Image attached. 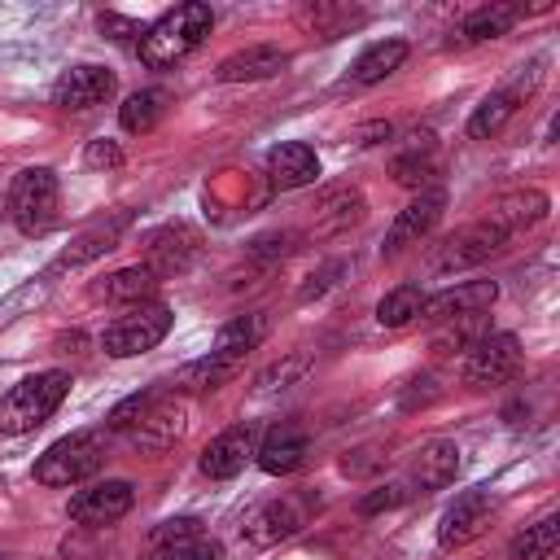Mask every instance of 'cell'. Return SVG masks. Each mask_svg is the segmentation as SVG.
I'll return each mask as SVG.
<instances>
[{"instance_id": "1", "label": "cell", "mask_w": 560, "mask_h": 560, "mask_svg": "<svg viewBox=\"0 0 560 560\" xmlns=\"http://www.w3.org/2000/svg\"><path fill=\"white\" fill-rule=\"evenodd\" d=\"M210 26H214L210 4H201V0L175 4V9H166L158 22L144 26L136 52H140V61H144L149 70H166V66L184 61L192 48H201V39L210 35Z\"/></svg>"}, {"instance_id": "2", "label": "cell", "mask_w": 560, "mask_h": 560, "mask_svg": "<svg viewBox=\"0 0 560 560\" xmlns=\"http://www.w3.org/2000/svg\"><path fill=\"white\" fill-rule=\"evenodd\" d=\"M66 394H70V372H61V368L22 376V381L0 398V433L18 438V433L39 429V424L66 402Z\"/></svg>"}, {"instance_id": "3", "label": "cell", "mask_w": 560, "mask_h": 560, "mask_svg": "<svg viewBox=\"0 0 560 560\" xmlns=\"http://www.w3.org/2000/svg\"><path fill=\"white\" fill-rule=\"evenodd\" d=\"M109 455L105 429H79L70 438H57L39 459H35V481L39 486H79L92 472H101Z\"/></svg>"}, {"instance_id": "4", "label": "cell", "mask_w": 560, "mask_h": 560, "mask_svg": "<svg viewBox=\"0 0 560 560\" xmlns=\"http://www.w3.org/2000/svg\"><path fill=\"white\" fill-rule=\"evenodd\" d=\"M9 219L18 223L22 236H44L52 223H57V210H61V184L48 166H26L13 175L9 184V201H4Z\"/></svg>"}, {"instance_id": "5", "label": "cell", "mask_w": 560, "mask_h": 560, "mask_svg": "<svg viewBox=\"0 0 560 560\" xmlns=\"http://www.w3.org/2000/svg\"><path fill=\"white\" fill-rule=\"evenodd\" d=\"M508 236H512V232H508L494 214H490V219H477V223L459 228L455 236H446L442 245H433V249L424 254V271H429V276H455V271H468V267L486 262Z\"/></svg>"}, {"instance_id": "6", "label": "cell", "mask_w": 560, "mask_h": 560, "mask_svg": "<svg viewBox=\"0 0 560 560\" xmlns=\"http://www.w3.org/2000/svg\"><path fill=\"white\" fill-rule=\"evenodd\" d=\"M171 306L166 302H140L127 315H118L105 332H101V350L114 359H131V354H149L153 346H162V337L171 332Z\"/></svg>"}, {"instance_id": "7", "label": "cell", "mask_w": 560, "mask_h": 560, "mask_svg": "<svg viewBox=\"0 0 560 560\" xmlns=\"http://www.w3.org/2000/svg\"><path fill=\"white\" fill-rule=\"evenodd\" d=\"M521 368V341L512 332H486L481 341L468 346L464 354V381L472 389H490V385H503L512 381Z\"/></svg>"}, {"instance_id": "8", "label": "cell", "mask_w": 560, "mask_h": 560, "mask_svg": "<svg viewBox=\"0 0 560 560\" xmlns=\"http://www.w3.org/2000/svg\"><path fill=\"white\" fill-rule=\"evenodd\" d=\"M114 92H118V74H114L109 66L79 61V66H70V70L57 74V83H52V105L79 114V109H96V105H105Z\"/></svg>"}, {"instance_id": "9", "label": "cell", "mask_w": 560, "mask_h": 560, "mask_svg": "<svg viewBox=\"0 0 560 560\" xmlns=\"http://www.w3.org/2000/svg\"><path fill=\"white\" fill-rule=\"evenodd\" d=\"M499 298V284L494 280H464V284H451V289H438L420 302V315L424 324H451V319H464V315H481L486 306H494Z\"/></svg>"}, {"instance_id": "10", "label": "cell", "mask_w": 560, "mask_h": 560, "mask_svg": "<svg viewBox=\"0 0 560 560\" xmlns=\"http://www.w3.org/2000/svg\"><path fill=\"white\" fill-rule=\"evenodd\" d=\"M254 451H258V424H254V420H241V424L223 429L219 438H210V446L201 451L197 468H201L210 481H228V477H236V472L254 459Z\"/></svg>"}, {"instance_id": "11", "label": "cell", "mask_w": 560, "mask_h": 560, "mask_svg": "<svg viewBox=\"0 0 560 560\" xmlns=\"http://www.w3.org/2000/svg\"><path fill=\"white\" fill-rule=\"evenodd\" d=\"M131 503H136L131 481H96V486H88V490L70 494V508H66V512H70V521H74V525L101 529V525L122 521V516L131 512Z\"/></svg>"}, {"instance_id": "12", "label": "cell", "mask_w": 560, "mask_h": 560, "mask_svg": "<svg viewBox=\"0 0 560 560\" xmlns=\"http://www.w3.org/2000/svg\"><path fill=\"white\" fill-rule=\"evenodd\" d=\"M490 512H494V499H490V490H464L446 512H442V521H438V547H464V542H472V538H481L486 534V525H490Z\"/></svg>"}, {"instance_id": "13", "label": "cell", "mask_w": 560, "mask_h": 560, "mask_svg": "<svg viewBox=\"0 0 560 560\" xmlns=\"http://www.w3.org/2000/svg\"><path fill=\"white\" fill-rule=\"evenodd\" d=\"M442 206H446V192L442 188H424L411 206H402L385 232V245H381V258H394L402 245H416L438 219H442Z\"/></svg>"}, {"instance_id": "14", "label": "cell", "mask_w": 560, "mask_h": 560, "mask_svg": "<svg viewBox=\"0 0 560 560\" xmlns=\"http://www.w3.org/2000/svg\"><path fill=\"white\" fill-rule=\"evenodd\" d=\"M179 433H184V402H175L162 389L149 402V411L136 420V429H127V438H131L136 451H166V446L179 442Z\"/></svg>"}, {"instance_id": "15", "label": "cell", "mask_w": 560, "mask_h": 560, "mask_svg": "<svg viewBox=\"0 0 560 560\" xmlns=\"http://www.w3.org/2000/svg\"><path fill=\"white\" fill-rule=\"evenodd\" d=\"M306 451H311L306 429H302V424H293V420H280L276 429H267V433L258 438L254 459H258V468H262V472L284 477V472H298V468L306 464Z\"/></svg>"}, {"instance_id": "16", "label": "cell", "mask_w": 560, "mask_h": 560, "mask_svg": "<svg viewBox=\"0 0 560 560\" xmlns=\"http://www.w3.org/2000/svg\"><path fill=\"white\" fill-rule=\"evenodd\" d=\"M306 525V512H302V503L298 499H271V503H262L249 521H245V529H241V538L249 542V547H276V542H284V538H293L298 529Z\"/></svg>"}, {"instance_id": "17", "label": "cell", "mask_w": 560, "mask_h": 560, "mask_svg": "<svg viewBox=\"0 0 560 560\" xmlns=\"http://www.w3.org/2000/svg\"><path fill=\"white\" fill-rule=\"evenodd\" d=\"M127 223H131V210H118V214H109V219H96V223H88L61 254H57V262L48 267V271H66V267H83V262H92V258H101L105 249H114L118 245V236L127 232Z\"/></svg>"}, {"instance_id": "18", "label": "cell", "mask_w": 560, "mask_h": 560, "mask_svg": "<svg viewBox=\"0 0 560 560\" xmlns=\"http://www.w3.org/2000/svg\"><path fill=\"white\" fill-rule=\"evenodd\" d=\"M459 472V446L446 442V438H433L424 442L416 455H411V468H407V486L429 494V490H446Z\"/></svg>"}, {"instance_id": "19", "label": "cell", "mask_w": 560, "mask_h": 560, "mask_svg": "<svg viewBox=\"0 0 560 560\" xmlns=\"http://www.w3.org/2000/svg\"><path fill=\"white\" fill-rule=\"evenodd\" d=\"M197 258V232L188 223H166L162 232L149 236V254H144V267L153 276H179L188 271Z\"/></svg>"}, {"instance_id": "20", "label": "cell", "mask_w": 560, "mask_h": 560, "mask_svg": "<svg viewBox=\"0 0 560 560\" xmlns=\"http://www.w3.org/2000/svg\"><path fill=\"white\" fill-rule=\"evenodd\" d=\"M284 66H289V52L284 48H276V44H249V48L223 57L219 70H214V79L219 83H254V79L280 74Z\"/></svg>"}, {"instance_id": "21", "label": "cell", "mask_w": 560, "mask_h": 560, "mask_svg": "<svg viewBox=\"0 0 560 560\" xmlns=\"http://www.w3.org/2000/svg\"><path fill=\"white\" fill-rule=\"evenodd\" d=\"M267 179L276 188H302V184H315L319 179V158L306 140H280L271 153H267Z\"/></svg>"}, {"instance_id": "22", "label": "cell", "mask_w": 560, "mask_h": 560, "mask_svg": "<svg viewBox=\"0 0 560 560\" xmlns=\"http://www.w3.org/2000/svg\"><path fill=\"white\" fill-rule=\"evenodd\" d=\"M197 538H201V521H197V516L158 521V525L144 534V542H140V560H179Z\"/></svg>"}, {"instance_id": "23", "label": "cell", "mask_w": 560, "mask_h": 560, "mask_svg": "<svg viewBox=\"0 0 560 560\" xmlns=\"http://www.w3.org/2000/svg\"><path fill=\"white\" fill-rule=\"evenodd\" d=\"M262 337H267V315H262V311H249V315L228 319V324L214 332L210 354L223 359V363H232V368H241V359H245Z\"/></svg>"}, {"instance_id": "24", "label": "cell", "mask_w": 560, "mask_h": 560, "mask_svg": "<svg viewBox=\"0 0 560 560\" xmlns=\"http://www.w3.org/2000/svg\"><path fill=\"white\" fill-rule=\"evenodd\" d=\"M534 83H538V70H534L529 79H521L516 88H499V92H490V96H486V101L472 109V118H468V136H472V140H486V136H494V131H499V127H503V122L516 114L521 96H525Z\"/></svg>"}, {"instance_id": "25", "label": "cell", "mask_w": 560, "mask_h": 560, "mask_svg": "<svg viewBox=\"0 0 560 560\" xmlns=\"http://www.w3.org/2000/svg\"><path fill=\"white\" fill-rule=\"evenodd\" d=\"M402 61H407V39H376V44H368V48L354 57L350 83H359V88L381 83V79H389Z\"/></svg>"}, {"instance_id": "26", "label": "cell", "mask_w": 560, "mask_h": 560, "mask_svg": "<svg viewBox=\"0 0 560 560\" xmlns=\"http://www.w3.org/2000/svg\"><path fill=\"white\" fill-rule=\"evenodd\" d=\"M166 109H171V92L166 88H140L118 105V122H122V131L144 136L166 118Z\"/></svg>"}, {"instance_id": "27", "label": "cell", "mask_w": 560, "mask_h": 560, "mask_svg": "<svg viewBox=\"0 0 560 560\" xmlns=\"http://www.w3.org/2000/svg\"><path fill=\"white\" fill-rule=\"evenodd\" d=\"M158 289V276L144 267V262H136V267H118V271H109L96 289H92V298H105V302H149V293Z\"/></svg>"}, {"instance_id": "28", "label": "cell", "mask_w": 560, "mask_h": 560, "mask_svg": "<svg viewBox=\"0 0 560 560\" xmlns=\"http://www.w3.org/2000/svg\"><path fill=\"white\" fill-rule=\"evenodd\" d=\"M521 18L516 4H481L472 9L464 22H459V44H486V39H499L512 31V22Z\"/></svg>"}, {"instance_id": "29", "label": "cell", "mask_w": 560, "mask_h": 560, "mask_svg": "<svg viewBox=\"0 0 560 560\" xmlns=\"http://www.w3.org/2000/svg\"><path fill=\"white\" fill-rule=\"evenodd\" d=\"M556 547H560V516H556V512H547L542 521L525 525V534H516V538H512L508 560H551V556H556Z\"/></svg>"}, {"instance_id": "30", "label": "cell", "mask_w": 560, "mask_h": 560, "mask_svg": "<svg viewBox=\"0 0 560 560\" xmlns=\"http://www.w3.org/2000/svg\"><path fill=\"white\" fill-rule=\"evenodd\" d=\"M232 376H236V368H232V363H223V359L206 354V359H197V363L179 368V372L171 376V385H175V389H188V394H206V389L228 385Z\"/></svg>"}, {"instance_id": "31", "label": "cell", "mask_w": 560, "mask_h": 560, "mask_svg": "<svg viewBox=\"0 0 560 560\" xmlns=\"http://www.w3.org/2000/svg\"><path fill=\"white\" fill-rule=\"evenodd\" d=\"M315 214H319V228L315 232H341V228H350L363 214V197L354 188H332V192L319 197Z\"/></svg>"}, {"instance_id": "32", "label": "cell", "mask_w": 560, "mask_h": 560, "mask_svg": "<svg viewBox=\"0 0 560 560\" xmlns=\"http://www.w3.org/2000/svg\"><path fill=\"white\" fill-rule=\"evenodd\" d=\"M420 302H424L420 284H398L376 302V324L381 328H402V324H411L420 315Z\"/></svg>"}, {"instance_id": "33", "label": "cell", "mask_w": 560, "mask_h": 560, "mask_svg": "<svg viewBox=\"0 0 560 560\" xmlns=\"http://www.w3.org/2000/svg\"><path fill=\"white\" fill-rule=\"evenodd\" d=\"M542 214H547V192H538V188H525V192L508 197V201L494 210V219H499L508 232H516V228H534Z\"/></svg>"}, {"instance_id": "34", "label": "cell", "mask_w": 560, "mask_h": 560, "mask_svg": "<svg viewBox=\"0 0 560 560\" xmlns=\"http://www.w3.org/2000/svg\"><path fill=\"white\" fill-rule=\"evenodd\" d=\"M302 18H306V22L315 26V35H324V39H337L346 26L363 22V13H359V9H346V4H315V9H306Z\"/></svg>"}, {"instance_id": "35", "label": "cell", "mask_w": 560, "mask_h": 560, "mask_svg": "<svg viewBox=\"0 0 560 560\" xmlns=\"http://www.w3.org/2000/svg\"><path fill=\"white\" fill-rule=\"evenodd\" d=\"M153 398H158V389H136V394H127V398L114 402V411L105 416V429H109V433H127V429H136V420L149 411Z\"/></svg>"}, {"instance_id": "36", "label": "cell", "mask_w": 560, "mask_h": 560, "mask_svg": "<svg viewBox=\"0 0 560 560\" xmlns=\"http://www.w3.org/2000/svg\"><path fill=\"white\" fill-rule=\"evenodd\" d=\"M311 368V359L306 354H293V359H284V363H271L267 372H258V394H271V389H284V385H293L302 372Z\"/></svg>"}, {"instance_id": "37", "label": "cell", "mask_w": 560, "mask_h": 560, "mask_svg": "<svg viewBox=\"0 0 560 560\" xmlns=\"http://www.w3.org/2000/svg\"><path fill=\"white\" fill-rule=\"evenodd\" d=\"M416 490L407 486V481H389V486H376L372 494H363L359 499V512L363 516H376V512H389V508H398V503H407Z\"/></svg>"}, {"instance_id": "38", "label": "cell", "mask_w": 560, "mask_h": 560, "mask_svg": "<svg viewBox=\"0 0 560 560\" xmlns=\"http://www.w3.org/2000/svg\"><path fill=\"white\" fill-rule=\"evenodd\" d=\"M429 149H433V144H429ZM429 149H424V153H429ZM424 153H420V144H411V153H402V158L394 162V179L407 184V188H420V184L429 179V158H424Z\"/></svg>"}, {"instance_id": "39", "label": "cell", "mask_w": 560, "mask_h": 560, "mask_svg": "<svg viewBox=\"0 0 560 560\" xmlns=\"http://www.w3.org/2000/svg\"><path fill=\"white\" fill-rule=\"evenodd\" d=\"M293 241H298V232H271V236H258V241L249 245V254H254L258 262H271V258L293 254Z\"/></svg>"}, {"instance_id": "40", "label": "cell", "mask_w": 560, "mask_h": 560, "mask_svg": "<svg viewBox=\"0 0 560 560\" xmlns=\"http://www.w3.org/2000/svg\"><path fill=\"white\" fill-rule=\"evenodd\" d=\"M83 162H88L92 171H114V166H122V149H118L114 140H92V144L83 149Z\"/></svg>"}, {"instance_id": "41", "label": "cell", "mask_w": 560, "mask_h": 560, "mask_svg": "<svg viewBox=\"0 0 560 560\" xmlns=\"http://www.w3.org/2000/svg\"><path fill=\"white\" fill-rule=\"evenodd\" d=\"M101 31H105L109 39H118V44H127V39H136V44H140V35H144V26H140V22L118 18V13H101Z\"/></svg>"}, {"instance_id": "42", "label": "cell", "mask_w": 560, "mask_h": 560, "mask_svg": "<svg viewBox=\"0 0 560 560\" xmlns=\"http://www.w3.org/2000/svg\"><path fill=\"white\" fill-rule=\"evenodd\" d=\"M438 398V385H433V376H416L411 381V389H402L398 394V402L411 411V407H424V402H433Z\"/></svg>"}, {"instance_id": "43", "label": "cell", "mask_w": 560, "mask_h": 560, "mask_svg": "<svg viewBox=\"0 0 560 560\" xmlns=\"http://www.w3.org/2000/svg\"><path fill=\"white\" fill-rule=\"evenodd\" d=\"M341 271H346L341 262H328L319 276H311V284H302V298H315V293H324V289L332 284V276H341Z\"/></svg>"}, {"instance_id": "44", "label": "cell", "mask_w": 560, "mask_h": 560, "mask_svg": "<svg viewBox=\"0 0 560 560\" xmlns=\"http://www.w3.org/2000/svg\"><path fill=\"white\" fill-rule=\"evenodd\" d=\"M179 560H223V547H219L214 538H197Z\"/></svg>"}, {"instance_id": "45", "label": "cell", "mask_w": 560, "mask_h": 560, "mask_svg": "<svg viewBox=\"0 0 560 560\" xmlns=\"http://www.w3.org/2000/svg\"><path fill=\"white\" fill-rule=\"evenodd\" d=\"M359 136H363V144H372V136H389V122H372V127H363Z\"/></svg>"}, {"instance_id": "46", "label": "cell", "mask_w": 560, "mask_h": 560, "mask_svg": "<svg viewBox=\"0 0 560 560\" xmlns=\"http://www.w3.org/2000/svg\"><path fill=\"white\" fill-rule=\"evenodd\" d=\"M0 214H4V206H0Z\"/></svg>"}, {"instance_id": "47", "label": "cell", "mask_w": 560, "mask_h": 560, "mask_svg": "<svg viewBox=\"0 0 560 560\" xmlns=\"http://www.w3.org/2000/svg\"><path fill=\"white\" fill-rule=\"evenodd\" d=\"M0 560H9V556H0Z\"/></svg>"}]
</instances>
